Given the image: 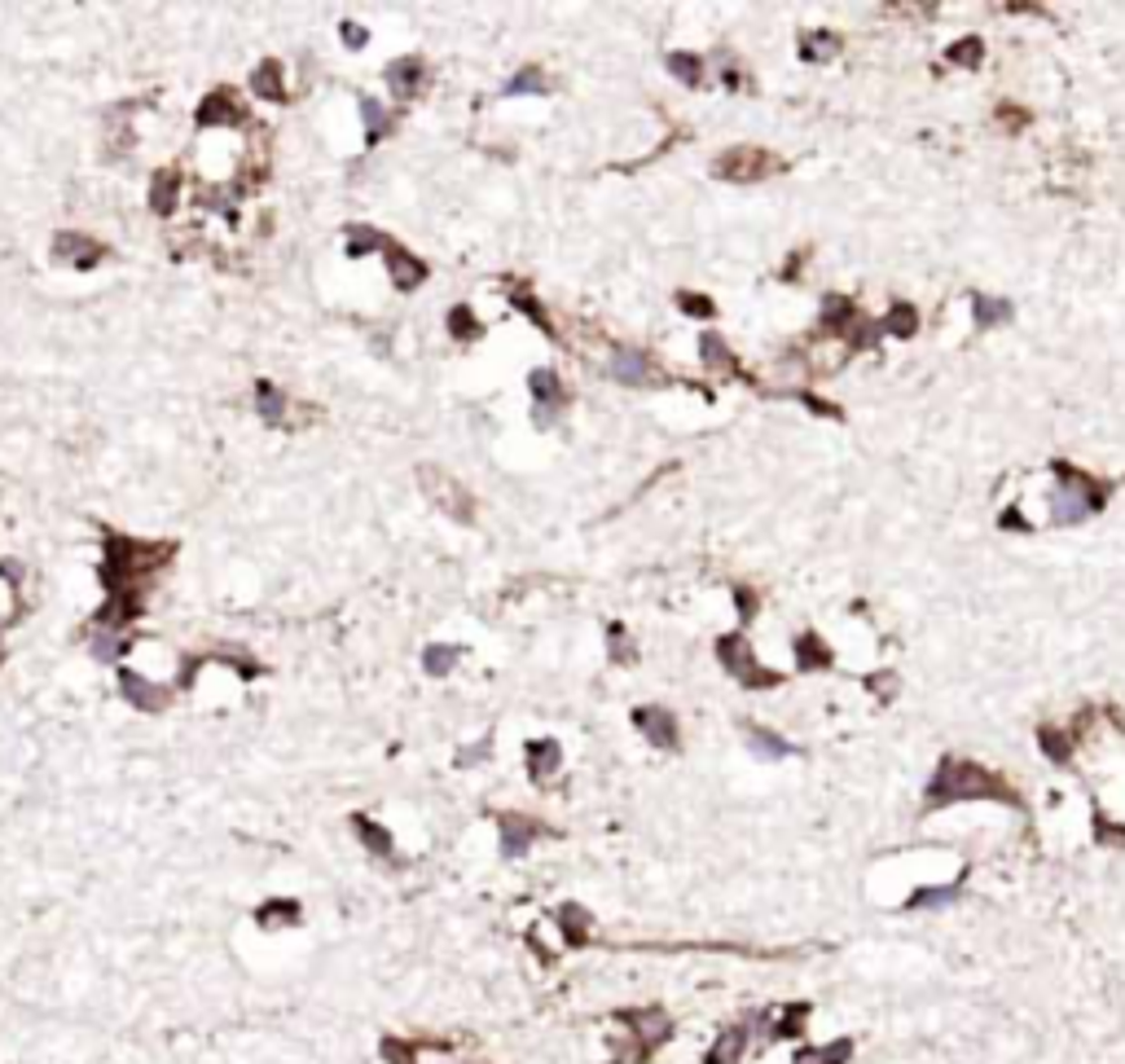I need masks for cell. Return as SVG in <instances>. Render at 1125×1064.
I'll return each instance as SVG.
<instances>
[{
  "mask_svg": "<svg viewBox=\"0 0 1125 1064\" xmlns=\"http://www.w3.org/2000/svg\"><path fill=\"white\" fill-rule=\"evenodd\" d=\"M172 559V545H141V541H123V536H111L106 541V563H102V585L106 594L128 590V581H141L145 572L163 568Z\"/></svg>",
  "mask_w": 1125,
  "mask_h": 1064,
  "instance_id": "obj_1",
  "label": "cell"
},
{
  "mask_svg": "<svg viewBox=\"0 0 1125 1064\" xmlns=\"http://www.w3.org/2000/svg\"><path fill=\"white\" fill-rule=\"evenodd\" d=\"M958 796H994V800H1015L1011 787L1003 783V778L985 775L981 766H972V761H945L941 775L932 778V805H941V800H958Z\"/></svg>",
  "mask_w": 1125,
  "mask_h": 1064,
  "instance_id": "obj_2",
  "label": "cell"
},
{
  "mask_svg": "<svg viewBox=\"0 0 1125 1064\" xmlns=\"http://www.w3.org/2000/svg\"><path fill=\"white\" fill-rule=\"evenodd\" d=\"M1055 520H1082V515L1103 506V484H1094L1082 471H1060V488H1055Z\"/></svg>",
  "mask_w": 1125,
  "mask_h": 1064,
  "instance_id": "obj_3",
  "label": "cell"
},
{
  "mask_svg": "<svg viewBox=\"0 0 1125 1064\" xmlns=\"http://www.w3.org/2000/svg\"><path fill=\"white\" fill-rule=\"evenodd\" d=\"M717 660L735 673V678L748 682V687H774L778 682V673L757 665V651H748V638H743V633H726V638L717 642Z\"/></svg>",
  "mask_w": 1125,
  "mask_h": 1064,
  "instance_id": "obj_4",
  "label": "cell"
},
{
  "mask_svg": "<svg viewBox=\"0 0 1125 1064\" xmlns=\"http://www.w3.org/2000/svg\"><path fill=\"white\" fill-rule=\"evenodd\" d=\"M712 172L726 181H761L765 172H774V154L757 150V145H735V150H726L712 163Z\"/></svg>",
  "mask_w": 1125,
  "mask_h": 1064,
  "instance_id": "obj_5",
  "label": "cell"
},
{
  "mask_svg": "<svg viewBox=\"0 0 1125 1064\" xmlns=\"http://www.w3.org/2000/svg\"><path fill=\"white\" fill-rule=\"evenodd\" d=\"M120 687H123V696H128V704L141 708V712H163V708H168V699H172L168 687H159V682L141 678V673H132V669L120 673Z\"/></svg>",
  "mask_w": 1125,
  "mask_h": 1064,
  "instance_id": "obj_6",
  "label": "cell"
},
{
  "mask_svg": "<svg viewBox=\"0 0 1125 1064\" xmlns=\"http://www.w3.org/2000/svg\"><path fill=\"white\" fill-rule=\"evenodd\" d=\"M102 256H106L102 242H93L88 233H75V229H71V233H57V242H53V260H57V265H66V260H71L75 269H93Z\"/></svg>",
  "mask_w": 1125,
  "mask_h": 1064,
  "instance_id": "obj_7",
  "label": "cell"
},
{
  "mask_svg": "<svg viewBox=\"0 0 1125 1064\" xmlns=\"http://www.w3.org/2000/svg\"><path fill=\"white\" fill-rule=\"evenodd\" d=\"M532 396H536V423L541 427H550L554 423V414H559V405H563V383H559V374L554 369H532Z\"/></svg>",
  "mask_w": 1125,
  "mask_h": 1064,
  "instance_id": "obj_8",
  "label": "cell"
},
{
  "mask_svg": "<svg viewBox=\"0 0 1125 1064\" xmlns=\"http://www.w3.org/2000/svg\"><path fill=\"white\" fill-rule=\"evenodd\" d=\"M383 256H387V273H391V282H396L400 290H414V286H423V278H427V265L418 256H409V251H400L396 242H387L383 247Z\"/></svg>",
  "mask_w": 1125,
  "mask_h": 1064,
  "instance_id": "obj_9",
  "label": "cell"
},
{
  "mask_svg": "<svg viewBox=\"0 0 1125 1064\" xmlns=\"http://www.w3.org/2000/svg\"><path fill=\"white\" fill-rule=\"evenodd\" d=\"M633 721H638V730L651 739L655 748H673V744H678V721H673V712H664V708H638V712H633Z\"/></svg>",
  "mask_w": 1125,
  "mask_h": 1064,
  "instance_id": "obj_10",
  "label": "cell"
},
{
  "mask_svg": "<svg viewBox=\"0 0 1125 1064\" xmlns=\"http://www.w3.org/2000/svg\"><path fill=\"white\" fill-rule=\"evenodd\" d=\"M199 123L202 128H229V123H242V111H238V97H233L229 89H220V93H211L207 102H202V111H199Z\"/></svg>",
  "mask_w": 1125,
  "mask_h": 1064,
  "instance_id": "obj_11",
  "label": "cell"
},
{
  "mask_svg": "<svg viewBox=\"0 0 1125 1064\" xmlns=\"http://www.w3.org/2000/svg\"><path fill=\"white\" fill-rule=\"evenodd\" d=\"M611 378H620V383H633V387L651 383V357L638 353V348H615V357H611Z\"/></svg>",
  "mask_w": 1125,
  "mask_h": 1064,
  "instance_id": "obj_12",
  "label": "cell"
},
{
  "mask_svg": "<svg viewBox=\"0 0 1125 1064\" xmlns=\"http://www.w3.org/2000/svg\"><path fill=\"white\" fill-rule=\"evenodd\" d=\"M427 71L418 57H396V62H387V89L400 93V97H414L418 89H423Z\"/></svg>",
  "mask_w": 1125,
  "mask_h": 1064,
  "instance_id": "obj_13",
  "label": "cell"
},
{
  "mask_svg": "<svg viewBox=\"0 0 1125 1064\" xmlns=\"http://www.w3.org/2000/svg\"><path fill=\"white\" fill-rule=\"evenodd\" d=\"M256 400H260V418L269 427H286L290 423V400H286V392H278V387L264 378V383H256Z\"/></svg>",
  "mask_w": 1125,
  "mask_h": 1064,
  "instance_id": "obj_14",
  "label": "cell"
},
{
  "mask_svg": "<svg viewBox=\"0 0 1125 1064\" xmlns=\"http://www.w3.org/2000/svg\"><path fill=\"white\" fill-rule=\"evenodd\" d=\"M423 480H427V488H432V493L440 497V502L448 506V515H462V520H471V502H466V493H462V488H453V484L444 480V475H440V480H436V471H423Z\"/></svg>",
  "mask_w": 1125,
  "mask_h": 1064,
  "instance_id": "obj_15",
  "label": "cell"
},
{
  "mask_svg": "<svg viewBox=\"0 0 1125 1064\" xmlns=\"http://www.w3.org/2000/svg\"><path fill=\"white\" fill-rule=\"evenodd\" d=\"M527 766H532V778H545L559 770V744L554 739H536L527 744Z\"/></svg>",
  "mask_w": 1125,
  "mask_h": 1064,
  "instance_id": "obj_16",
  "label": "cell"
},
{
  "mask_svg": "<svg viewBox=\"0 0 1125 1064\" xmlns=\"http://www.w3.org/2000/svg\"><path fill=\"white\" fill-rule=\"evenodd\" d=\"M972 312H976V330H990V326H1003V321L1011 317V304H1006V299H994V295H976Z\"/></svg>",
  "mask_w": 1125,
  "mask_h": 1064,
  "instance_id": "obj_17",
  "label": "cell"
},
{
  "mask_svg": "<svg viewBox=\"0 0 1125 1064\" xmlns=\"http://www.w3.org/2000/svg\"><path fill=\"white\" fill-rule=\"evenodd\" d=\"M796 651H800V656H796L800 669H827V665H831V651L823 647V638H818V633H800Z\"/></svg>",
  "mask_w": 1125,
  "mask_h": 1064,
  "instance_id": "obj_18",
  "label": "cell"
},
{
  "mask_svg": "<svg viewBox=\"0 0 1125 1064\" xmlns=\"http://www.w3.org/2000/svg\"><path fill=\"white\" fill-rule=\"evenodd\" d=\"M383 247H387L383 233H374L369 224H352V233H348V256L352 260L369 256V251H383Z\"/></svg>",
  "mask_w": 1125,
  "mask_h": 1064,
  "instance_id": "obj_19",
  "label": "cell"
},
{
  "mask_svg": "<svg viewBox=\"0 0 1125 1064\" xmlns=\"http://www.w3.org/2000/svg\"><path fill=\"white\" fill-rule=\"evenodd\" d=\"M128 647H132L128 633H120V629H97L93 633V656L97 660H120Z\"/></svg>",
  "mask_w": 1125,
  "mask_h": 1064,
  "instance_id": "obj_20",
  "label": "cell"
},
{
  "mask_svg": "<svg viewBox=\"0 0 1125 1064\" xmlns=\"http://www.w3.org/2000/svg\"><path fill=\"white\" fill-rule=\"evenodd\" d=\"M532 836H536V827L523 823V818H506V823H502V845H506V854H511V858L523 854Z\"/></svg>",
  "mask_w": 1125,
  "mask_h": 1064,
  "instance_id": "obj_21",
  "label": "cell"
},
{
  "mask_svg": "<svg viewBox=\"0 0 1125 1064\" xmlns=\"http://www.w3.org/2000/svg\"><path fill=\"white\" fill-rule=\"evenodd\" d=\"M361 115H365V141H369V145H374V141H383V132L391 128V120H387L383 102H374V97H365V102H361Z\"/></svg>",
  "mask_w": 1125,
  "mask_h": 1064,
  "instance_id": "obj_22",
  "label": "cell"
},
{
  "mask_svg": "<svg viewBox=\"0 0 1125 1064\" xmlns=\"http://www.w3.org/2000/svg\"><path fill=\"white\" fill-rule=\"evenodd\" d=\"M251 89L260 97H281V62H260L251 75Z\"/></svg>",
  "mask_w": 1125,
  "mask_h": 1064,
  "instance_id": "obj_23",
  "label": "cell"
},
{
  "mask_svg": "<svg viewBox=\"0 0 1125 1064\" xmlns=\"http://www.w3.org/2000/svg\"><path fill=\"white\" fill-rule=\"evenodd\" d=\"M352 827H357V836L365 841L369 854H391V836L378 823H369V818H352Z\"/></svg>",
  "mask_w": 1125,
  "mask_h": 1064,
  "instance_id": "obj_24",
  "label": "cell"
},
{
  "mask_svg": "<svg viewBox=\"0 0 1125 1064\" xmlns=\"http://www.w3.org/2000/svg\"><path fill=\"white\" fill-rule=\"evenodd\" d=\"M256 920L264 924V929H278V924H299V906H295V902H269V906H260Z\"/></svg>",
  "mask_w": 1125,
  "mask_h": 1064,
  "instance_id": "obj_25",
  "label": "cell"
},
{
  "mask_svg": "<svg viewBox=\"0 0 1125 1064\" xmlns=\"http://www.w3.org/2000/svg\"><path fill=\"white\" fill-rule=\"evenodd\" d=\"M453 665H457V647H427L423 651V669L432 673V678H444Z\"/></svg>",
  "mask_w": 1125,
  "mask_h": 1064,
  "instance_id": "obj_26",
  "label": "cell"
},
{
  "mask_svg": "<svg viewBox=\"0 0 1125 1064\" xmlns=\"http://www.w3.org/2000/svg\"><path fill=\"white\" fill-rule=\"evenodd\" d=\"M884 326H888V335H902V339H910V335H915V326H919V312L910 308V304H897L893 312H888Z\"/></svg>",
  "mask_w": 1125,
  "mask_h": 1064,
  "instance_id": "obj_27",
  "label": "cell"
},
{
  "mask_svg": "<svg viewBox=\"0 0 1125 1064\" xmlns=\"http://www.w3.org/2000/svg\"><path fill=\"white\" fill-rule=\"evenodd\" d=\"M669 71L678 75V80H686L690 89L703 80V66H699V57H694V53H673V57H669Z\"/></svg>",
  "mask_w": 1125,
  "mask_h": 1064,
  "instance_id": "obj_28",
  "label": "cell"
},
{
  "mask_svg": "<svg viewBox=\"0 0 1125 1064\" xmlns=\"http://www.w3.org/2000/svg\"><path fill=\"white\" fill-rule=\"evenodd\" d=\"M699 353H703V361H708V366H726V369H735V357L726 353L721 335H703V339H699Z\"/></svg>",
  "mask_w": 1125,
  "mask_h": 1064,
  "instance_id": "obj_29",
  "label": "cell"
},
{
  "mask_svg": "<svg viewBox=\"0 0 1125 1064\" xmlns=\"http://www.w3.org/2000/svg\"><path fill=\"white\" fill-rule=\"evenodd\" d=\"M506 93H545V75L536 71V66H527V71H520L511 84H506Z\"/></svg>",
  "mask_w": 1125,
  "mask_h": 1064,
  "instance_id": "obj_30",
  "label": "cell"
},
{
  "mask_svg": "<svg viewBox=\"0 0 1125 1064\" xmlns=\"http://www.w3.org/2000/svg\"><path fill=\"white\" fill-rule=\"evenodd\" d=\"M836 48H840V41H836V36H827V32L805 36V57H831Z\"/></svg>",
  "mask_w": 1125,
  "mask_h": 1064,
  "instance_id": "obj_31",
  "label": "cell"
},
{
  "mask_svg": "<svg viewBox=\"0 0 1125 1064\" xmlns=\"http://www.w3.org/2000/svg\"><path fill=\"white\" fill-rule=\"evenodd\" d=\"M150 203H154V211H163V216L172 211V172H159V177H154V199Z\"/></svg>",
  "mask_w": 1125,
  "mask_h": 1064,
  "instance_id": "obj_32",
  "label": "cell"
},
{
  "mask_svg": "<svg viewBox=\"0 0 1125 1064\" xmlns=\"http://www.w3.org/2000/svg\"><path fill=\"white\" fill-rule=\"evenodd\" d=\"M752 748H757V753H765V757H787V744H782V739H774L769 730H752Z\"/></svg>",
  "mask_w": 1125,
  "mask_h": 1064,
  "instance_id": "obj_33",
  "label": "cell"
},
{
  "mask_svg": "<svg viewBox=\"0 0 1125 1064\" xmlns=\"http://www.w3.org/2000/svg\"><path fill=\"white\" fill-rule=\"evenodd\" d=\"M950 62H958V66H976V62H981V41H958V44L950 48Z\"/></svg>",
  "mask_w": 1125,
  "mask_h": 1064,
  "instance_id": "obj_34",
  "label": "cell"
},
{
  "mask_svg": "<svg viewBox=\"0 0 1125 1064\" xmlns=\"http://www.w3.org/2000/svg\"><path fill=\"white\" fill-rule=\"evenodd\" d=\"M339 36H344L348 48H365L369 44V32H365V27H357V23H344V27H339Z\"/></svg>",
  "mask_w": 1125,
  "mask_h": 1064,
  "instance_id": "obj_35",
  "label": "cell"
},
{
  "mask_svg": "<svg viewBox=\"0 0 1125 1064\" xmlns=\"http://www.w3.org/2000/svg\"><path fill=\"white\" fill-rule=\"evenodd\" d=\"M678 304L682 312H694V317H712V304L703 295H678Z\"/></svg>",
  "mask_w": 1125,
  "mask_h": 1064,
  "instance_id": "obj_36",
  "label": "cell"
},
{
  "mask_svg": "<svg viewBox=\"0 0 1125 1064\" xmlns=\"http://www.w3.org/2000/svg\"><path fill=\"white\" fill-rule=\"evenodd\" d=\"M448 326H453V330H457V335H462V339H471V335H475V326H471V312H466V308H457L453 317H448Z\"/></svg>",
  "mask_w": 1125,
  "mask_h": 1064,
  "instance_id": "obj_37",
  "label": "cell"
},
{
  "mask_svg": "<svg viewBox=\"0 0 1125 1064\" xmlns=\"http://www.w3.org/2000/svg\"><path fill=\"white\" fill-rule=\"evenodd\" d=\"M735 599H739V612H743V620H752V608H757V599H752V590H748V585H739V594H735Z\"/></svg>",
  "mask_w": 1125,
  "mask_h": 1064,
  "instance_id": "obj_38",
  "label": "cell"
}]
</instances>
